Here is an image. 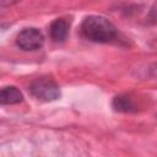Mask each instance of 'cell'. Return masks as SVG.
Masks as SVG:
<instances>
[{
	"label": "cell",
	"instance_id": "obj_1",
	"mask_svg": "<svg viewBox=\"0 0 157 157\" xmlns=\"http://www.w3.org/2000/svg\"><path fill=\"white\" fill-rule=\"evenodd\" d=\"M81 33L90 42L109 43L118 36L117 27L105 17L91 15L85 17L81 23Z\"/></svg>",
	"mask_w": 157,
	"mask_h": 157
},
{
	"label": "cell",
	"instance_id": "obj_2",
	"mask_svg": "<svg viewBox=\"0 0 157 157\" xmlns=\"http://www.w3.org/2000/svg\"><path fill=\"white\" fill-rule=\"evenodd\" d=\"M29 92L37 99L44 102H53L60 98L61 92L59 86L50 78H37L29 85Z\"/></svg>",
	"mask_w": 157,
	"mask_h": 157
},
{
	"label": "cell",
	"instance_id": "obj_3",
	"mask_svg": "<svg viewBox=\"0 0 157 157\" xmlns=\"http://www.w3.org/2000/svg\"><path fill=\"white\" fill-rule=\"evenodd\" d=\"M16 44L26 52L38 50L44 44V36L36 27H26L17 34Z\"/></svg>",
	"mask_w": 157,
	"mask_h": 157
},
{
	"label": "cell",
	"instance_id": "obj_4",
	"mask_svg": "<svg viewBox=\"0 0 157 157\" xmlns=\"http://www.w3.org/2000/svg\"><path fill=\"white\" fill-rule=\"evenodd\" d=\"M69 31H70V23L65 18H55L49 27L50 38L56 43L64 42L69 36Z\"/></svg>",
	"mask_w": 157,
	"mask_h": 157
},
{
	"label": "cell",
	"instance_id": "obj_5",
	"mask_svg": "<svg viewBox=\"0 0 157 157\" xmlns=\"http://www.w3.org/2000/svg\"><path fill=\"white\" fill-rule=\"evenodd\" d=\"M23 101L22 92L15 86H5L0 92V102L1 104H17Z\"/></svg>",
	"mask_w": 157,
	"mask_h": 157
},
{
	"label": "cell",
	"instance_id": "obj_6",
	"mask_svg": "<svg viewBox=\"0 0 157 157\" xmlns=\"http://www.w3.org/2000/svg\"><path fill=\"white\" fill-rule=\"evenodd\" d=\"M112 107L114 110L120 113H131L136 110V105L132 102V98L128 94H119L113 98Z\"/></svg>",
	"mask_w": 157,
	"mask_h": 157
},
{
	"label": "cell",
	"instance_id": "obj_7",
	"mask_svg": "<svg viewBox=\"0 0 157 157\" xmlns=\"http://www.w3.org/2000/svg\"><path fill=\"white\" fill-rule=\"evenodd\" d=\"M147 76L148 77H157V63H153L147 69Z\"/></svg>",
	"mask_w": 157,
	"mask_h": 157
},
{
	"label": "cell",
	"instance_id": "obj_8",
	"mask_svg": "<svg viewBox=\"0 0 157 157\" xmlns=\"http://www.w3.org/2000/svg\"><path fill=\"white\" fill-rule=\"evenodd\" d=\"M18 1H21V0H0L1 6H11V5H13Z\"/></svg>",
	"mask_w": 157,
	"mask_h": 157
}]
</instances>
